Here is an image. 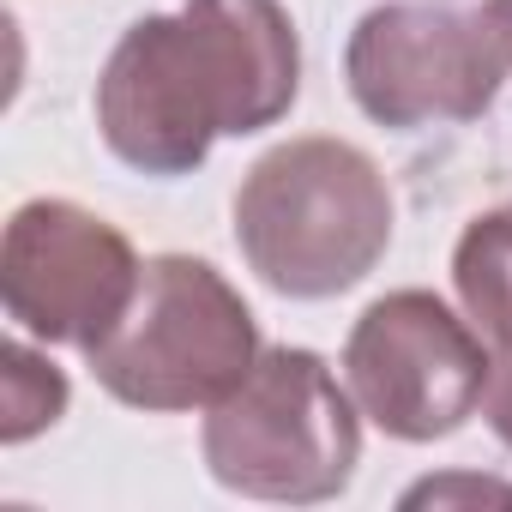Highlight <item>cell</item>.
<instances>
[{
    "instance_id": "1",
    "label": "cell",
    "mask_w": 512,
    "mask_h": 512,
    "mask_svg": "<svg viewBox=\"0 0 512 512\" xmlns=\"http://www.w3.org/2000/svg\"><path fill=\"white\" fill-rule=\"evenodd\" d=\"M296 97L302 37L284 0H181L121 31L91 103L115 163L175 181L217 139L278 127Z\"/></svg>"
},
{
    "instance_id": "2",
    "label": "cell",
    "mask_w": 512,
    "mask_h": 512,
    "mask_svg": "<svg viewBox=\"0 0 512 512\" xmlns=\"http://www.w3.org/2000/svg\"><path fill=\"white\" fill-rule=\"evenodd\" d=\"M235 247L247 272L290 302L356 290L392 247V187L350 139H284L235 187Z\"/></svg>"
},
{
    "instance_id": "3",
    "label": "cell",
    "mask_w": 512,
    "mask_h": 512,
    "mask_svg": "<svg viewBox=\"0 0 512 512\" xmlns=\"http://www.w3.org/2000/svg\"><path fill=\"white\" fill-rule=\"evenodd\" d=\"M199 452L217 488L272 506H320L356 482L362 410L320 350L272 344L205 410Z\"/></svg>"
},
{
    "instance_id": "4",
    "label": "cell",
    "mask_w": 512,
    "mask_h": 512,
    "mask_svg": "<svg viewBox=\"0 0 512 512\" xmlns=\"http://www.w3.org/2000/svg\"><path fill=\"white\" fill-rule=\"evenodd\" d=\"M260 320L241 290L193 253H157L109 338L85 350L97 386L145 416H187L229 398L260 362Z\"/></svg>"
},
{
    "instance_id": "5",
    "label": "cell",
    "mask_w": 512,
    "mask_h": 512,
    "mask_svg": "<svg viewBox=\"0 0 512 512\" xmlns=\"http://www.w3.org/2000/svg\"><path fill=\"white\" fill-rule=\"evenodd\" d=\"M512 79V0H380L344 43V85L374 127L476 121Z\"/></svg>"
},
{
    "instance_id": "6",
    "label": "cell",
    "mask_w": 512,
    "mask_h": 512,
    "mask_svg": "<svg viewBox=\"0 0 512 512\" xmlns=\"http://www.w3.org/2000/svg\"><path fill=\"white\" fill-rule=\"evenodd\" d=\"M494 350L434 290H392L344 338V386L386 440L434 446L482 410Z\"/></svg>"
},
{
    "instance_id": "7",
    "label": "cell",
    "mask_w": 512,
    "mask_h": 512,
    "mask_svg": "<svg viewBox=\"0 0 512 512\" xmlns=\"http://www.w3.org/2000/svg\"><path fill=\"white\" fill-rule=\"evenodd\" d=\"M145 260L79 199H25L0 235V308L37 344L91 350L115 332Z\"/></svg>"
},
{
    "instance_id": "8",
    "label": "cell",
    "mask_w": 512,
    "mask_h": 512,
    "mask_svg": "<svg viewBox=\"0 0 512 512\" xmlns=\"http://www.w3.org/2000/svg\"><path fill=\"white\" fill-rule=\"evenodd\" d=\"M452 290L488 350H512V205L464 223L452 247Z\"/></svg>"
},
{
    "instance_id": "9",
    "label": "cell",
    "mask_w": 512,
    "mask_h": 512,
    "mask_svg": "<svg viewBox=\"0 0 512 512\" xmlns=\"http://www.w3.org/2000/svg\"><path fill=\"white\" fill-rule=\"evenodd\" d=\"M43 350L25 332H13V344H7V392H0V440L7 446H25V440H37L43 428H55L67 416L73 386Z\"/></svg>"
},
{
    "instance_id": "10",
    "label": "cell",
    "mask_w": 512,
    "mask_h": 512,
    "mask_svg": "<svg viewBox=\"0 0 512 512\" xmlns=\"http://www.w3.org/2000/svg\"><path fill=\"white\" fill-rule=\"evenodd\" d=\"M482 422L512 452V350H494V368H488V386H482Z\"/></svg>"
}]
</instances>
